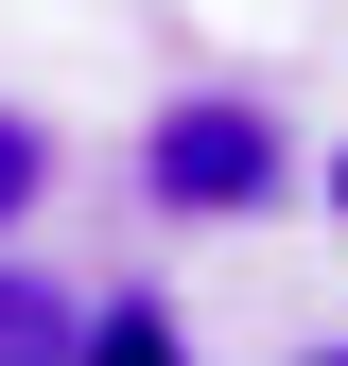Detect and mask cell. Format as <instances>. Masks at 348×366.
I'll use <instances>...</instances> for the list:
<instances>
[{"label": "cell", "mask_w": 348, "mask_h": 366, "mask_svg": "<svg viewBox=\"0 0 348 366\" xmlns=\"http://www.w3.org/2000/svg\"><path fill=\"white\" fill-rule=\"evenodd\" d=\"M70 349H87V314L53 280H0V366H70Z\"/></svg>", "instance_id": "2"}, {"label": "cell", "mask_w": 348, "mask_h": 366, "mask_svg": "<svg viewBox=\"0 0 348 366\" xmlns=\"http://www.w3.org/2000/svg\"><path fill=\"white\" fill-rule=\"evenodd\" d=\"M35 192H53V140H35V122L0 105V244H18V227H35Z\"/></svg>", "instance_id": "3"}, {"label": "cell", "mask_w": 348, "mask_h": 366, "mask_svg": "<svg viewBox=\"0 0 348 366\" xmlns=\"http://www.w3.org/2000/svg\"><path fill=\"white\" fill-rule=\"evenodd\" d=\"M157 192L174 209H261V192H279V122H261V105H174L157 122Z\"/></svg>", "instance_id": "1"}, {"label": "cell", "mask_w": 348, "mask_h": 366, "mask_svg": "<svg viewBox=\"0 0 348 366\" xmlns=\"http://www.w3.org/2000/svg\"><path fill=\"white\" fill-rule=\"evenodd\" d=\"M331 209H348V157H331Z\"/></svg>", "instance_id": "4"}]
</instances>
